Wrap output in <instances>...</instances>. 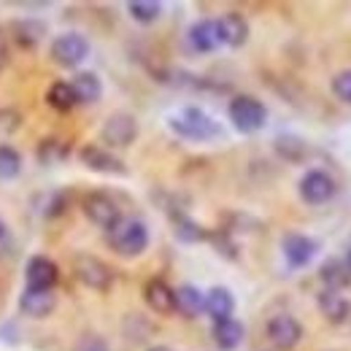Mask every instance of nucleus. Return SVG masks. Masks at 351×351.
Listing matches in <instances>:
<instances>
[{
	"instance_id": "obj_1",
	"label": "nucleus",
	"mask_w": 351,
	"mask_h": 351,
	"mask_svg": "<svg viewBox=\"0 0 351 351\" xmlns=\"http://www.w3.org/2000/svg\"><path fill=\"white\" fill-rule=\"evenodd\" d=\"M168 128L184 141H214V138H221V132H224L219 122L197 106H186L178 117H171Z\"/></svg>"
},
{
	"instance_id": "obj_13",
	"label": "nucleus",
	"mask_w": 351,
	"mask_h": 351,
	"mask_svg": "<svg viewBox=\"0 0 351 351\" xmlns=\"http://www.w3.org/2000/svg\"><path fill=\"white\" fill-rule=\"evenodd\" d=\"M143 303L157 316H171V313H176V289L165 278L154 276L143 284Z\"/></svg>"
},
{
	"instance_id": "obj_8",
	"label": "nucleus",
	"mask_w": 351,
	"mask_h": 351,
	"mask_svg": "<svg viewBox=\"0 0 351 351\" xmlns=\"http://www.w3.org/2000/svg\"><path fill=\"white\" fill-rule=\"evenodd\" d=\"M135 138H138V119L128 111L111 114L100 128V141L106 149H130Z\"/></svg>"
},
{
	"instance_id": "obj_28",
	"label": "nucleus",
	"mask_w": 351,
	"mask_h": 351,
	"mask_svg": "<svg viewBox=\"0 0 351 351\" xmlns=\"http://www.w3.org/2000/svg\"><path fill=\"white\" fill-rule=\"evenodd\" d=\"M68 143L65 141H60V138H44L41 143H38V162L41 165H57V162H65L68 160Z\"/></svg>"
},
{
	"instance_id": "obj_3",
	"label": "nucleus",
	"mask_w": 351,
	"mask_h": 351,
	"mask_svg": "<svg viewBox=\"0 0 351 351\" xmlns=\"http://www.w3.org/2000/svg\"><path fill=\"white\" fill-rule=\"evenodd\" d=\"M227 117L232 122V128L243 135L260 132L267 125V106L254 95H235L227 103Z\"/></svg>"
},
{
	"instance_id": "obj_9",
	"label": "nucleus",
	"mask_w": 351,
	"mask_h": 351,
	"mask_svg": "<svg viewBox=\"0 0 351 351\" xmlns=\"http://www.w3.org/2000/svg\"><path fill=\"white\" fill-rule=\"evenodd\" d=\"M303 324L292 316V313H276V316H270L267 319V324H265V335H267V341L276 346L278 351H292L300 346V341H303Z\"/></svg>"
},
{
	"instance_id": "obj_5",
	"label": "nucleus",
	"mask_w": 351,
	"mask_h": 351,
	"mask_svg": "<svg viewBox=\"0 0 351 351\" xmlns=\"http://www.w3.org/2000/svg\"><path fill=\"white\" fill-rule=\"evenodd\" d=\"M73 276L82 287H87L92 292H108L114 287V267L87 252L73 257Z\"/></svg>"
},
{
	"instance_id": "obj_26",
	"label": "nucleus",
	"mask_w": 351,
	"mask_h": 351,
	"mask_svg": "<svg viewBox=\"0 0 351 351\" xmlns=\"http://www.w3.org/2000/svg\"><path fill=\"white\" fill-rule=\"evenodd\" d=\"M46 103L57 114H68V111H73L79 106L71 82H54V84H49V89H46Z\"/></svg>"
},
{
	"instance_id": "obj_12",
	"label": "nucleus",
	"mask_w": 351,
	"mask_h": 351,
	"mask_svg": "<svg viewBox=\"0 0 351 351\" xmlns=\"http://www.w3.org/2000/svg\"><path fill=\"white\" fill-rule=\"evenodd\" d=\"M60 281V267L54 260H49L44 254L30 257L25 265V287L27 289H54Z\"/></svg>"
},
{
	"instance_id": "obj_29",
	"label": "nucleus",
	"mask_w": 351,
	"mask_h": 351,
	"mask_svg": "<svg viewBox=\"0 0 351 351\" xmlns=\"http://www.w3.org/2000/svg\"><path fill=\"white\" fill-rule=\"evenodd\" d=\"M22 171V154L11 143H0V181H11Z\"/></svg>"
},
{
	"instance_id": "obj_30",
	"label": "nucleus",
	"mask_w": 351,
	"mask_h": 351,
	"mask_svg": "<svg viewBox=\"0 0 351 351\" xmlns=\"http://www.w3.org/2000/svg\"><path fill=\"white\" fill-rule=\"evenodd\" d=\"M330 89H332L335 100H341V103L351 106V68L338 71V73L332 76V82H330Z\"/></svg>"
},
{
	"instance_id": "obj_4",
	"label": "nucleus",
	"mask_w": 351,
	"mask_h": 351,
	"mask_svg": "<svg viewBox=\"0 0 351 351\" xmlns=\"http://www.w3.org/2000/svg\"><path fill=\"white\" fill-rule=\"evenodd\" d=\"M82 211L95 227H100L103 232H111L119 221L125 219L122 217V206L117 203L114 195L103 192V189H92L82 197Z\"/></svg>"
},
{
	"instance_id": "obj_11",
	"label": "nucleus",
	"mask_w": 351,
	"mask_h": 351,
	"mask_svg": "<svg viewBox=\"0 0 351 351\" xmlns=\"http://www.w3.org/2000/svg\"><path fill=\"white\" fill-rule=\"evenodd\" d=\"M316 252H319V243L313 238L303 235V232H287L281 238V254H284V260H287V265L292 270L311 265V260L316 257Z\"/></svg>"
},
{
	"instance_id": "obj_17",
	"label": "nucleus",
	"mask_w": 351,
	"mask_h": 351,
	"mask_svg": "<svg viewBox=\"0 0 351 351\" xmlns=\"http://www.w3.org/2000/svg\"><path fill=\"white\" fill-rule=\"evenodd\" d=\"M186 41L197 54H211L221 46L219 30H217V19H197L189 30H186Z\"/></svg>"
},
{
	"instance_id": "obj_38",
	"label": "nucleus",
	"mask_w": 351,
	"mask_h": 351,
	"mask_svg": "<svg viewBox=\"0 0 351 351\" xmlns=\"http://www.w3.org/2000/svg\"><path fill=\"white\" fill-rule=\"evenodd\" d=\"M324 351H341V349H324Z\"/></svg>"
},
{
	"instance_id": "obj_20",
	"label": "nucleus",
	"mask_w": 351,
	"mask_h": 351,
	"mask_svg": "<svg viewBox=\"0 0 351 351\" xmlns=\"http://www.w3.org/2000/svg\"><path fill=\"white\" fill-rule=\"evenodd\" d=\"M168 214H171V221H173V235L181 243H200V241H208L211 232H208L203 224H197L186 211L171 208Z\"/></svg>"
},
{
	"instance_id": "obj_15",
	"label": "nucleus",
	"mask_w": 351,
	"mask_h": 351,
	"mask_svg": "<svg viewBox=\"0 0 351 351\" xmlns=\"http://www.w3.org/2000/svg\"><path fill=\"white\" fill-rule=\"evenodd\" d=\"M316 306L322 311V316L330 322V324H335V327H341V324H346L351 319V300L343 295V292H335V289H319V295H316Z\"/></svg>"
},
{
	"instance_id": "obj_32",
	"label": "nucleus",
	"mask_w": 351,
	"mask_h": 351,
	"mask_svg": "<svg viewBox=\"0 0 351 351\" xmlns=\"http://www.w3.org/2000/svg\"><path fill=\"white\" fill-rule=\"evenodd\" d=\"M65 211H68V195H65V192H51L44 206V217L46 219H57V217H62Z\"/></svg>"
},
{
	"instance_id": "obj_31",
	"label": "nucleus",
	"mask_w": 351,
	"mask_h": 351,
	"mask_svg": "<svg viewBox=\"0 0 351 351\" xmlns=\"http://www.w3.org/2000/svg\"><path fill=\"white\" fill-rule=\"evenodd\" d=\"M71 351H111V346H108V341L100 332H82L73 341Z\"/></svg>"
},
{
	"instance_id": "obj_25",
	"label": "nucleus",
	"mask_w": 351,
	"mask_h": 351,
	"mask_svg": "<svg viewBox=\"0 0 351 351\" xmlns=\"http://www.w3.org/2000/svg\"><path fill=\"white\" fill-rule=\"evenodd\" d=\"M273 149H276V154H278L284 162H306L308 154H311V146H308L300 135H292V132L276 135Z\"/></svg>"
},
{
	"instance_id": "obj_35",
	"label": "nucleus",
	"mask_w": 351,
	"mask_h": 351,
	"mask_svg": "<svg viewBox=\"0 0 351 351\" xmlns=\"http://www.w3.org/2000/svg\"><path fill=\"white\" fill-rule=\"evenodd\" d=\"M8 246H11V227L0 217V252H5Z\"/></svg>"
},
{
	"instance_id": "obj_18",
	"label": "nucleus",
	"mask_w": 351,
	"mask_h": 351,
	"mask_svg": "<svg viewBox=\"0 0 351 351\" xmlns=\"http://www.w3.org/2000/svg\"><path fill=\"white\" fill-rule=\"evenodd\" d=\"M319 281L324 284V289H335V292H343L351 287V270L346 260L341 257H330L319 265Z\"/></svg>"
},
{
	"instance_id": "obj_23",
	"label": "nucleus",
	"mask_w": 351,
	"mask_h": 351,
	"mask_svg": "<svg viewBox=\"0 0 351 351\" xmlns=\"http://www.w3.org/2000/svg\"><path fill=\"white\" fill-rule=\"evenodd\" d=\"M11 41L16 46H22V49H36V46L44 41L46 36V25L41 19H19V22H14L11 25Z\"/></svg>"
},
{
	"instance_id": "obj_27",
	"label": "nucleus",
	"mask_w": 351,
	"mask_h": 351,
	"mask_svg": "<svg viewBox=\"0 0 351 351\" xmlns=\"http://www.w3.org/2000/svg\"><path fill=\"white\" fill-rule=\"evenodd\" d=\"M128 14L138 25H154L162 16V3H157V0H130Z\"/></svg>"
},
{
	"instance_id": "obj_7",
	"label": "nucleus",
	"mask_w": 351,
	"mask_h": 351,
	"mask_svg": "<svg viewBox=\"0 0 351 351\" xmlns=\"http://www.w3.org/2000/svg\"><path fill=\"white\" fill-rule=\"evenodd\" d=\"M335 192H338V181L322 168H311L298 181V195L306 206H324L335 197Z\"/></svg>"
},
{
	"instance_id": "obj_22",
	"label": "nucleus",
	"mask_w": 351,
	"mask_h": 351,
	"mask_svg": "<svg viewBox=\"0 0 351 351\" xmlns=\"http://www.w3.org/2000/svg\"><path fill=\"white\" fill-rule=\"evenodd\" d=\"M71 87H73V95H76L79 106H92L103 95V82H100V76L95 71H79V73H73Z\"/></svg>"
},
{
	"instance_id": "obj_33",
	"label": "nucleus",
	"mask_w": 351,
	"mask_h": 351,
	"mask_svg": "<svg viewBox=\"0 0 351 351\" xmlns=\"http://www.w3.org/2000/svg\"><path fill=\"white\" fill-rule=\"evenodd\" d=\"M208 241H211V243H217V249H219L221 257H227V260H235V257H238V254H235V243L230 241V235H227L224 230L211 232V235H208Z\"/></svg>"
},
{
	"instance_id": "obj_21",
	"label": "nucleus",
	"mask_w": 351,
	"mask_h": 351,
	"mask_svg": "<svg viewBox=\"0 0 351 351\" xmlns=\"http://www.w3.org/2000/svg\"><path fill=\"white\" fill-rule=\"evenodd\" d=\"M206 311V292H200L195 284H181L176 289V313L184 319H197Z\"/></svg>"
},
{
	"instance_id": "obj_37",
	"label": "nucleus",
	"mask_w": 351,
	"mask_h": 351,
	"mask_svg": "<svg viewBox=\"0 0 351 351\" xmlns=\"http://www.w3.org/2000/svg\"><path fill=\"white\" fill-rule=\"evenodd\" d=\"M346 265H349V270H351V249H349V254H346Z\"/></svg>"
},
{
	"instance_id": "obj_24",
	"label": "nucleus",
	"mask_w": 351,
	"mask_h": 351,
	"mask_svg": "<svg viewBox=\"0 0 351 351\" xmlns=\"http://www.w3.org/2000/svg\"><path fill=\"white\" fill-rule=\"evenodd\" d=\"M206 313L214 322L232 319V313H235V298H232V292L227 287H211L206 292Z\"/></svg>"
},
{
	"instance_id": "obj_6",
	"label": "nucleus",
	"mask_w": 351,
	"mask_h": 351,
	"mask_svg": "<svg viewBox=\"0 0 351 351\" xmlns=\"http://www.w3.org/2000/svg\"><path fill=\"white\" fill-rule=\"evenodd\" d=\"M89 49L92 46H89L87 36H82V33H62V36H57L51 41L49 54H51L54 65H60L65 71H73V68H79L89 57Z\"/></svg>"
},
{
	"instance_id": "obj_16",
	"label": "nucleus",
	"mask_w": 351,
	"mask_h": 351,
	"mask_svg": "<svg viewBox=\"0 0 351 351\" xmlns=\"http://www.w3.org/2000/svg\"><path fill=\"white\" fill-rule=\"evenodd\" d=\"M57 308V295L54 289H27L19 295V311L30 319H46Z\"/></svg>"
},
{
	"instance_id": "obj_34",
	"label": "nucleus",
	"mask_w": 351,
	"mask_h": 351,
	"mask_svg": "<svg viewBox=\"0 0 351 351\" xmlns=\"http://www.w3.org/2000/svg\"><path fill=\"white\" fill-rule=\"evenodd\" d=\"M8 57H11V49H8V33L0 27V71L8 65Z\"/></svg>"
},
{
	"instance_id": "obj_14",
	"label": "nucleus",
	"mask_w": 351,
	"mask_h": 351,
	"mask_svg": "<svg viewBox=\"0 0 351 351\" xmlns=\"http://www.w3.org/2000/svg\"><path fill=\"white\" fill-rule=\"evenodd\" d=\"M217 30H219V41L230 49H241L249 41V19L241 11H227L217 19Z\"/></svg>"
},
{
	"instance_id": "obj_10",
	"label": "nucleus",
	"mask_w": 351,
	"mask_h": 351,
	"mask_svg": "<svg viewBox=\"0 0 351 351\" xmlns=\"http://www.w3.org/2000/svg\"><path fill=\"white\" fill-rule=\"evenodd\" d=\"M79 160L82 165L95 171V173H103V176H128V165L106 146L100 143H84L79 149Z\"/></svg>"
},
{
	"instance_id": "obj_19",
	"label": "nucleus",
	"mask_w": 351,
	"mask_h": 351,
	"mask_svg": "<svg viewBox=\"0 0 351 351\" xmlns=\"http://www.w3.org/2000/svg\"><path fill=\"white\" fill-rule=\"evenodd\" d=\"M211 338H214V343H217L219 351H235L243 343V338H246V327L235 316L232 319H224V322H214Z\"/></svg>"
},
{
	"instance_id": "obj_2",
	"label": "nucleus",
	"mask_w": 351,
	"mask_h": 351,
	"mask_svg": "<svg viewBox=\"0 0 351 351\" xmlns=\"http://www.w3.org/2000/svg\"><path fill=\"white\" fill-rule=\"evenodd\" d=\"M149 227L141 219H122L111 232H106V243L111 252H117L119 257L132 260L141 257L149 249Z\"/></svg>"
},
{
	"instance_id": "obj_36",
	"label": "nucleus",
	"mask_w": 351,
	"mask_h": 351,
	"mask_svg": "<svg viewBox=\"0 0 351 351\" xmlns=\"http://www.w3.org/2000/svg\"><path fill=\"white\" fill-rule=\"evenodd\" d=\"M146 351H171L168 346H152V349H146Z\"/></svg>"
}]
</instances>
